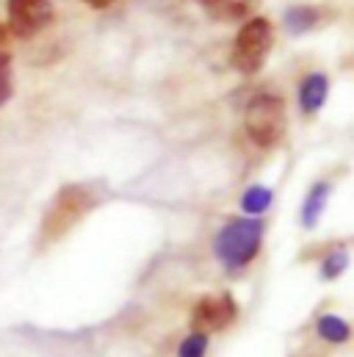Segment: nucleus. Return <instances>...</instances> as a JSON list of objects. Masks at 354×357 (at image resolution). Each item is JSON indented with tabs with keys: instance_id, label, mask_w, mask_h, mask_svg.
Instances as JSON below:
<instances>
[{
	"instance_id": "nucleus-16",
	"label": "nucleus",
	"mask_w": 354,
	"mask_h": 357,
	"mask_svg": "<svg viewBox=\"0 0 354 357\" xmlns=\"http://www.w3.org/2000/svg\"><path fill=\"white\" fill-rule=\"evenodd\" d=\"M84 3H88L91 8H108V6L116 3V0H84Z\"/></svg>"
},
{
	"instance_id": "nucleus-4",
	"label": "nucleus",
	"mask_w": 354,
	"mask_h": 357,
	"mask_svg": "<svg viewBox=\"0 0 354 357\" xmlns=\"http://www.w3.org/2000/svg\"><path fill=\"white\" fill-rule=\"evenodd\" d=\"M271 45H274V28H271V22L266 17H249L241 25V31H238V36L233 42L230 61H233V67L241 75H255V73H261Z\"/></svg>"
},
{
	"instance_id": "nucleus-15",
	"label": "nucleus",
	"mask_w": 354,
	"mask_h": 357,
	"mask_svg": "<svg viewBox=\"0 0 354 357\" xmlns=\"http://www.w3.org/2000/svg\"><path fill=\"white\" fill-rule=\"evenodd\" d=\"M208 352V333H191L183 344H180V349H177V357H205Z\"/></svg>"
},
{
	"instance_id": "nucleus-1",
	"label": "nucleus",
	"mask_w": 354,
	"mask_h": 357,
	"mask_svg": "<svg viewBox=\"0 0 354 357\" xmlns=\"http://www.w3.org/2000/svg\"><path fill=\"white\" fill-rule=\"evenodd\" d=\"M263 230V219L258 216L230 219L213 238V252L222 261V266H227L230 271H241L249 266L261 252Z\"/></svg>"
},
{
	"instance_id": "nucleus-13",
	"label": "nucleus",
	"mask_w": 354,
	"mask_h": 357,
	"mask_svg": "<svg viewBox=\"0 0 354 357\" xmlns=\"http://www.w3.org/2000/svg\"><path fill=\"white\" fill-rule=\"evenodd\" d=\"M271 199H274V191L268 185H249L241 197V211L249 213V216H261L271 205Z\"/></svg>"
},
{
	"instance_id": "nucleus-10",
	"label": "nucleus",
	"mask_w": 354,
	"mask_h": 357,
	"mask_svg": "<svg viewBox=\"0 0 354 357\" xmlns=\"http://www.w3.org/2000/svg\"><path fill=\"white\" fill-rule=\"evenodd\" d=\"M321 22V8L318 6H291L285 11V28L299 36V33H307L310 28H316Z\"/></svg>"
},
{
	"instance_id": "nucleus-9",
	"label": "nucleus",
	"mask_w": 354,
	"mask_h": 357,
	"mask_svg": "<svg viewBox=\"0 0 354 357\" xmlns=\"http://www.w3.org/2000/svg\"><path fill=\"white\" fill-rule=\"evenodd\" d=\"M330 194H332V185H330L327 180H316V183L307 188V197H305V202H302V225H305L307 230H313V227L318 225V219H321V213H324V208H327Z\"/></svg>"
},
{
	"instance_id": "nucleus-2",
	"label": "nucleus",
	"mask_w": 354,
	"mask_h": 357,
	"mask_svg": "<svg viewBox=\"0 0 354 357\" xmlns=\"http://www.w3.org/2000/svg\"><path fill=\"white\" fill-rule=\"evenodd\" d=\"M97 194L88 188V185H81V183H70L64 185L56 199L50 202V208L45 211V219H42V241H59L64 233H70L88 211L97 205Z\"/></svg>"
},
{
	"instance_id": "nucleus-12",
	"label": "nucleus",
	"mask_w": 354,
	"mask_h": 357,
	"mask_svg": "<svg viewBox=\"0 0 354 357\" xmlns=\"http://www.w3.org/2000/svg\"><path fill=\"white\" fill-rule=\"evenodd\" d=\"M316 333H318L324 341H330V344H346L349 335H352V327H349L341 316L327 313V316H321V319L316 321Z\"/></svg>"
},
{
	"instance_id": "nucleus-8",
	"label": "nucleus",
	"mask_w": 354,
	"mask_h": 357,
	"mask_svg": "<svg viewBox=\"0 0 354 357\" xmlns=\"http://www.w3.org/2000/svg\"><path fill=\"white\" fill-rule=\"evenodd\" d=\"M205 14L216 22H241L252 17V11L261 6V0H199Z\"/></svg>"
},
{
	"instance_id": "nucleus-7",
	"label": "nucleus",
	"mask_w": 354,
	"mask_h": 357,
	"mask_svg": "<svg viewBox=\"0 0 354 357\" xmlns=\"http://www.w3.org/2000/svg\"><path fill=\"white\" fill-rule=\"evenodd\" d=\"M330 94V78L324 73H310L299 84V108L305 116H316Z\"/></svg>"
},
{
	"instance_id": "nucleus-11",
	"label": "nucleus",
	"mask_w": 354,
	"mask_h": 357,
	"mask_svg": "<svg viewBox=\"0 0 354 357\" xmlns=\"http://www.w3.org/2000/svg\"><path fill=\"white\" fill-rule=\"evenodd\" d=\"M14 91V73H11V39L6 25H0V105L8 102Z\"/></svg>"
},
{
	"instance_id": "nucleus-5",
	"label": "nucleus",
	"mask_w": 354,
	"mask_h": 357,
	"mask_svg": "<svg viewBox=\"0 0 354 357\" xmlns=\"http://www.w3.org/2000/svg\"><path fill=\"white\" fill-rule=\"evenodd\" d=\"M8 33L17 39H33L53 22V6L47 0H8Z\"/></svg>"
},
{
	"instance_id": "nucleus-6",
	"label": "nucleus",
	"mask_w": 354,
	"mask_h": 357,
	"mask_svg": "<svg viewBox=\"0 0 354 357\" xmlns=\"http://www.w3.org/2000/svg\"><path fill=\"white\" fill-rule=\"evenodd\" d=\"M238 316L236 299L230 294H216V296H202L194 310H191V327L197 333H208V330H222L227 324H233Z\"/></svg>"
},
{
	"instance_id": "nucleus-3",
	"label": "nucleus",
	"mask_w": 354,
	"mask_h": 357,
	"mask_svg": "<svg viewBox=\"0 0 354 357\" xmlns=\"http://www.w3.org/2000/svg\"><path fill=\"white\" fill-rule=\"evenodd\" d=\"M244 128L247 136L252 139V144H258L261 150H271L288 128V111L282 97L261 91L247 102V114H244Z\"/></svg>"
},
{
	"instance_id": "nucleus-14",
	"label": "nucleus",
	"mask_w": 354,
	"mask_h": 357,
	"mask_svg": "<svg viewBox=\"0 0 354 357\" xmlns=\"http://www.w3.org/2000/svg\"><path fill=\"white\" fill-rule=\"evenodd\" d=\"M346 266H349V250L346 247H335L321 264V277L324 280H335V277H341L346 271Z\"/></svg>"
}]
</instances>
